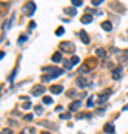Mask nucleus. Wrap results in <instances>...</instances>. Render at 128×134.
Segmentation results:
<instances>
[{
	"label": "nucleus",
	"instance_id": "obj_1",
	"mask_svg": "<svg viewBox=\"0 0 128 134\" xmlns=\"http://www.w3.org/2000/svg\"><path fill=\"white\" fill-rule=\"evenodd\" d=\"M48 70H51L52 73L51 75H45L42 78V80H45V82H46V80H51L52 78H58L61 73L64 71L63 69H58V67H43V71H48Z\"/></svg>",
	"mask_w": 128,
	"mask_h": 134
},
{
	"label": "nucleus",
	"instance_id": "obj_2",
	"mask_svg": "<svg viewBox=\"0 0 128 134\" xmlns=\"http://www.w3.org/2000/svg\"><path fill=\"white\" fill-rule=\"evenodd\" d=\"M34 10H36V5H34L33 2L26 3V5H24V8H22V12H24L26 15H33Z\"/></svg>",
	"mask_w": 128,
	"mask_h": 134
},
{
	"label": "nucleus",
	"instance_id": "obj_3",
	"mask_svg": "<svg viewBox=\"0 0 128 134\" xmlns=\"http://www.w3.org/2000/svg\"><path fill=\"white\" fill-rule=\"evenodd\" d=\"M60 48L63 51H67V52H73L75 51V45L72 43V42H61Z\"/></svg>",
	"mask_w": 128,
	"mask_h": 134
},
{
	"label": "nucleus",
	"instance_id": "obj_4",
	"mask_svg": "<svg viewBox=\"0 0 128 134\" xmlns=\"http://www.w3.org/2000/svg\"><path fill=\"white\" fill-rule=\"evenodd\" d=\"M43 92H45V87H43V85H36V87L31 88V94L36 95V97H37V95H42Z\"/></svg>",
	"mask_w": 128,
	"mask_h": 134
},
{
	"label": "nucleus",
	"instance_id": "obj_5",
	"mask_svg": "<svg viewBox=\"0 0 128 134\" xmlns=\"http://www.w3.org/2000/svg\"><path fill=\"white\" fill-rule=\"evenodd\" d=\"M103 131L106 134H113L115 133V127H113L112 122H107V124H104V127H103Z\"/></svg>",
	"mask_w": 128,
	"mask_h": 134
},
{
	"label": "nucleus",
	"instance_id": "obj_6",
	"mask_svg": "<svg viewBox=\"0 0 128 134\" xmlns=\"http://www.w3.org/2000/svg\"><path fill=\"white\" fill-rule=\"evenodd\" d=\"M121 71H122V67L113 69V71H112V78H113L115 80H119L121 79Z\"/></svg>",
	"mask_w": 128,
	"mask_h": 134
},
{
	"label": "nucleus",
	"instance_id": "obj_7",
	"mask_svg": "<svg viewBox=\"0 0 128 134\" xmlns=\"http://www.w3.org/2000/svg\"><path fill=\"white\" fill-rule=\"evenodd\" d=\"M79 36H80V40H82L85 45L89 43V37H88V34H86L85 30H80V31H79Z\"/></svg>",
	"mask_w": 128,
	"mask_h": 134
},
{
	"label": "nucleus",
	"instance_id": "obj_8",
	"mask_svg": "<svg viewBox=\"0 0 128 134\" xmlns=\"http://www.w3.org/2000/svg\"><path fill=\"white\" fill-rule=\"evenodd\" d=\"M49 89H51L52 94H60V92H63V87H61V85H52Z\"/></svg>",
	"mask_w": 128,
	"mask_h": 134
},
{
	"label": "nucleus",
	"instance_id": "obj_9",
	"mask_svg": "<svg viewBox=\"0 0 128 134\" xmlns=\"http://www.w3.org/2000/svg\"><path fill=\"white\" fill-rule=\"evenodd\" d=\"M76 83H77V87H79V88H85L86 85H88V82H86L85 78H77Z\"/></svg>",
	"mask_w": 128,
	"mask_h": 134
},
{
	"label": "nucleus",
	"instance_id": "obj_10",
	"mask_svg": "<svg viewBox=\"0 0 128 134\" xmlns=\"http://www.w3.org/2000/svg\"><path fill=\"white\" fill-rule=\"evenodd\" d=\"M80 21H82V24H89V22H92V17L89 14H85L84 17L80 18Z\"/></svg>",
	"mask_w": 128,
	"mask_h": 134
},
{
	"label": "nucleus",
	"instance_id": "obj_11",
	"mask_svg": "<svg viewBox=\"0 0 128 134\" xmlns=\"http://www.w3.org/2000/svg\"><path fill=\"white\" fill-rule=\"evenodd\" d=\"M79 107H80V101L77 100V101H73V103L70 104V110H72V112H76Z\"/></svg>",
	"mask_w": 128,
	"mask_h": 134
},
{
	"label": "nucleus",
	"instance_id": "obj_12",
	"mask_svg": "<svg viewBox=\"0 0 128 134\" xmlns=\"http://www.w3.org/2000/svg\"><path fill=\"white\" fill-rule=\"evenodd\" d=\"M101 28L103 30H106V31H110L112 30V24L109 22V21H104V22L101 24Z\"/></svg>",
	"mask_w": 128,
	"mask_h": 134
},
{
	"label": "nucleus",
	"instance_id": "obj_13",
	"mask_svg": "<svg viewBox=\"0 0 128 134\" xmlns=\"http://www.w3.org/2000/svg\"><path fill=\"white\" fill-rule=\"evenodd\" d=\"M52 61L54 63H60L61 61V52H55L52 55Z\"/></svg>",
	"mask_w": 128,
	"mask_h": 134
},
{
	"label": "nucleus",
	"instance_id": "obj_14",
	"mask_svg": "<svg viewBox=\"0 0 128 134\" xmlns=\"http://www.w3.org/2000/svg\"><path fill=\"white\" fill-rule=\"evenodd\" d=\"M95 54H97V57H101V58H104V57H106V51H104V49H101V48H98V49L95 51Z\"/></svg>",
	"mask_w": 128,
	"mask_h": 134
},
{
	"label": "nucleus",
	"instance_id": "obj_15",
	"mask_svg": "<svg viewBox=\"0 0 128 134\" xmlns=\"http://www.w3.org/2000/svg\"><path fill=\"white\" fill-rule=\"evenodd\" d=\"M72 6L73 8H79V6H82V0H72Z\"/></svg>",
	"mask_w": 128,
	"mask_h": 134
},
{
	"label": "nucleus",
	"instance_id": "obj_16",
	"mask_svg": "<svg viewBox=\"0 0 128 134\" xmlns=\"http://www.w3.org/2000/svg\"><path fill=\"white\" fill-rule=\"evenodd\" d=\"M66 12H67L68 15H72V17H73V15L76 14V10H75V8H67V9H66Z\"/></svg>",
	"mask_w": 128,
	"mask_h": 134
},
{
	"label": "nucleus",
	"instance_id": "obj_17",
	"mask_svg": "<svg viewBox=\"0 0 128 134\" xmlns=\"http://www.w3.org/2000/svg\"><path fill=\"white\" fill-rule=\"evenodd\" d=\"M70 61H72V66H75V64H77V63L80 61V60H79V57H77V55H75V57H73Z\"/></svg>",
	"mask_w": 128,
	"mask_h": 134
},
{
	"label": "nucleus",
	"instance_id": "obj_18",
	"mask_svg": "<svg viewBox=\"0 0 128 134\" xmlns=\"http://www.w3.org/2000/svg\"><path fill=\"white\" fill-rule=\"evenodd\" d=\"M101 3H103V0H92V2H91L92 6H100Z\"/></svg>",
	"mask_w": 128,
	"mask_h": 134
},
{
	"label": "nucleus",
	"instance_id": "obj_19",
	"mask_svg": "<svg viewBox=\"0 0 128 134\" xmlns=\"http://www.w3.org/2000/svg\"><path fill=\"white\" fill-rule=\"evenodd\" d=\"M43 103H45V104H51V103H52V98L51 97H43Z\"/></svg>",
	"mask_w": 128,
	"mask_h": 134
},
{
	"label": "nucleus",
	"instance_id": "obj_20",
	"mask_svg": "<svg viewBox=\"0 0 128 134\" xmlns=\"http://www.w3.org/2000/svg\"><path fill=\"white\" fill-rule=\"evenodd\" d=\"M63 33H64V28H63V27H60V28H57V31H55V34H57V36H61Z\"/></svg>",
	"mask_w": 128,
	"mask_h": 134
},
{
	"label": "nucleus",
	"instance_id": "obj_21",
	"mask_svg": "<svg viewBox=\"0 0 128 134\" xmlns=\"http://www.w3.org/2000/svg\"><path fill=\"white\" fill-rule=\"evenodd\" d=\"M72 61H64V69H72Z\"/></svg>",
	"mask_w": 128,
	"mask_h": 134
},
{
	"label": "nucleus",
	"instance_id": "obj_22",
	"mask_svg": "<svg viewBox=\"0 0 128 134\" xmlns=\"http://www.w3.org/2000/svg\"><path fill=\"white\" fill-rule=\"evenodd\" d=\"M88 70H89V67H88V66H82V67L79 69V71H80V73H85V71H88Z\"/></svg>",
	"mask_w": 128,
	"mask_h": 134
},
{
	"label": "nucleus",
	"instance_id": "obj_23",
	"mask_svg": "<svg viewBox=\"0 0 128 134\" xmlns=\"http://www.w3.org/2000/svg\"><path fill=\"white\" fill-rule=\"evenodd\" d=\"M30 107H31V103H30V101H27V103H24V104H22V109H26V110H28Z\"/></svg>",
	"mask_w": 128,
	"mask_h": 134
},
{
	"label": "nucleus",
	"instance_id": "obj_24",
	"mask_svg": "<svg viewBox=\"0 0 128 134\" xmlns=\"http://www.w3.org/2000/svg\"><path fill=\"white\" fill-rule=\"evenodd\" d=\"M43 112V109H42V106H36V115H40Z\"/></svg>",
	"mask_w": 128,
	"mask_h": 134
},
{
	"label": "nucleus",
	"instance_id": "obj_25",
	"mask_svg": "<svg viewBox=\"0 0 128 134\" xmlns=\"http://www.w3.org/2000/svg\"><path fill=\"white\" fill-rule=\"evenodd\" d=\"M86 106H88V107H92V106H94V100H92V98H89V100L86 101Z\"/></svg>",
	"mask_w": 128,
	"mask_h": 134
},
{
	"label": "nucleus",
	"instance_id": "obj_26",
	"mask_svg": "<svg viewBox=\"0 0 128 134\" xmlns=\"http://www.w3.org/2000/svg\"><path fill=\"white\" fill-rule=\"evenodd\" d=\"M60 118L61 119H68V118H70V113H61Z\"/></svg>",
	"mask_w": 128,
	"mask_h": 134
},
{
	"label": "nucleus",
	"instance_id": "obj_27",
	"mask_svg": "<svg viewBox=\"0 0 128 134\" xmlns=\"http://www.w3.org/2000/svg\"><path fill=\"white\" fill-rule=\"evenodd\" d=\"M31 119H33V115H31V113H30V115H26V116H24V121H31Z\"/></svg>",
	"mask_w": 128,
	"mask_h": 134
},
{
	"label": "nucleus",
	"instance_id": "obj_28",
	"mask_svg": "<svg viewBox=\"0 0 128 134\" xmlns=\"http://www.w3.org/2000/svg\"><path fill=\"white\" fill-rule=\"evenodd\" d=\"M2 134H12V131L9 128H5V130H2Z\"/></svg>",
	"mask_w": 128,
	"mask_h": 134
},
{
	"label": "nucleus",
	"instance_id": "obj_29",
	"mask_svg": "<svg viewBox=\"0 0 128 134\" xmlns=\"http://www.w3.org/2000/svg\"><path fill=\"white\" fill-rule=\"evenodd\" d=\"M26 40H27V36L26 34H22L21 37H19V43H22V42H26Z\"/></svg>",
	"mask_w": 128,
	"mask_h": 134
},
{
	"label": "nucleus",
	"instance_id": "obj_30",
	"mask_svg": "<svg viewBox=\"0 0 128 134\" xmlns=\"http://www.w3.org/2000/svg\"><path fill=\"white\" fill-rule=\"evenodd\" d=\"M34 27H36V22H34V21H31V22H30V28H34Z\"/></svg>",
	"mask_w": 128,
	"mask_h": 134
},
{
	"label": "nucleus",
	"instance_id": "obj_31",
	"mask_svg": "<svg viewBox=\"0 0 128 134\" xmlns=\"http://www.w3.org/2000/svg\"><path fill=\"white\" fill-rule=\"evenodd\" d=\"M73 94H75V89H72V91H68L67 92V95H73Z\"/></svg>",
	"mask_w": 128,
	"mask_h": 134
},
{
	"label": "nucleus",
	"instance_id": "obj_32",
	"mask_svg": "<svg viewBox=\"0 0 128 134\" xmlns=\"http://www.w3.org/2000/svg\"><path fill=\"white\" fill-rule=\"evenodd\" d=\"M55 110H57V112H61V110H63V107H61V106H57V109H55Z\"/></svg>",
	"mask_w": 128,
	"mask_h": 134
},
{
	"label": "nucleus",
	"instance_id": "obj_33",
	"mask_svg": "<svg viewBox=\"0 0 128 134\" xmlns=\"http://www.w3.org/2000/svg\"><path fill=\"white\" fill-rule=\"evenodd\" d=\"M124 110H128V104H125V107H124Z\"/></svg>",
	"mask_w": 128,
	"mask_h": 134
},
{
	"label": "nucleus",
	"instance_id": "obj_34",
	"mask_svg": "<svg viewBox=\"0 0 128 134\" xmlns=\"http://www.w3.org/2000/svg\"><path fill=\"white\" fill-rule=\"evenodd\" d=\"M40 134H51V133H48V131H43V133H40Z\"/></svg>",
	"mask_w": 128,
	"mask_h": 134
},
{
	"label": "nucleus",
	"instance_id": "obj_35",
	"mask_svg": "<svg viewBox=\"0 0 128 134\" xmlns=\"http://www.w3.org/2000/svg\"><path fill=\"white\" fill-rule=\"evenodd\" d=\"M79 134H84V133H79Z\"/></svg>",
	"mask_w": 128,
	"mask_h": 134
}]
</instances>
